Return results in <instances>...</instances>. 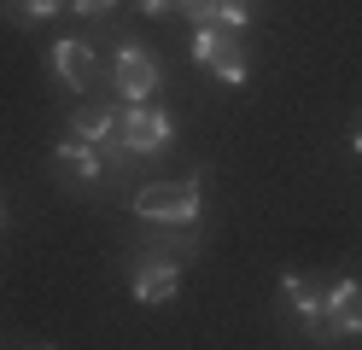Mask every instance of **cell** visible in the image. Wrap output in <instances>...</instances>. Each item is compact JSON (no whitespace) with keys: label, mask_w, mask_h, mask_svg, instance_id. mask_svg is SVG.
I'll use <instances>...</instances> for the list:
<instances>
[{"label":"cell","mask_w":362,"mask_h":350,"mask_svg":"<svg viewBox=\"0 0 362 350\" xmlns=\"http://www.w3.org/2000/svg\"><path fill=\"white\" fill-rule=\"evenodd\" d=\"M129 210H134L141 222L187 228V222H199V175H170V181H146V187H134Z\"/></svg>","instance_id":"6da1fadb"},{"label":"cell","mask_w":362,"mask_h":350,"mask_svg":"<svg viewBox=\"0 0 362 350\" xmlns=\"http://www.w3.org/2000/svg\"><path fill=\"white\" fill-rule=\"evenodd\" d=\"M181 257L175 251H158V245H141L129 257V292H134V303H170L175 292H181Z\"/></svg>","instance_id":"7a4b0ae2"},{"label":"cell","mask_w":362,"mask_h":350,"mask_svg":"<svg viewBox=\"0 0 362 350\" xmlns=\"http://www.w3.org/2000/svg\"><path fill=\"white\" fill-rule=\"evenodd\" d=\"M170 134H175L170 117L158 111L152 100H146V105H123V111H117V129H111V140H117L129 158H158V152L170 146Z\"/></svg>","instance_id":"3957f363"},{"label":"cell","mask_w":362,"mask_h":350,"mask_svg":"<svg viewBox=\"0 0 362 350\" xmlns=\"http://www.w3.org/2000/svg\"><path fill=\"white\" fill-rule=\"evenodd\" d=\"M193 59L205 64L216 82H228V88L245 82V35L228 30V23H205V30L193 35Z\"/></svg>","instance_id":"277c9868"},{"label":"cell","mask_w":362,"mask_h":350,"mask_svg":"<svg viewBox=\"0 0 362 350\" xmlns=\"http://www.w3.org/2000/svg\"><path fill=\"white\" fill-rule=\"evenodd\" d=\"M111 82H117L123 105H146L158 93V59L146 53V47H123L117 64H111Z\"/></svg>","instance_id":"5b68a950"},{"label":"cell","mask_w":362,"mask_h":350,"mask_svg":"<svg viewBox=\"0 0 362 350\" xmlns=\"http://www.w3.org/2000/svg\"><path fill=\"white\" fill-rule=\"evenodd\" d=\"M53 175L59 187H71V193H88V187H100L105 163H100V146H82V140H64L53 152Z\"/></svg>","instance_id":"8992f818"},{"label":"cell","mask_w":362,"mask_h":350,"mask_svg":"<svg viewBox=\"0 0 362 350\" xmlns=\"http://www.w3.org/2000/svg\"><path fill=\"white\" fill-rule=\"evenodd\" d=\"M117 111L123 105H111V100H82L71 111V140H82V146H100V140L117 129Z\"/></svg>","instance_id":"52a82bcc"},{"label":"cell","mask_w":362,"mask_h":350,"mask_svg":"<svg viewBox=\"0 0 362 350\" xmlns=\"http://www.w3.org/2000/svg\"><path fill=\"white\" fill-rule=\"evenodd\" d=\"M53 70H59L71 88L88 93V82L100 76V59H94V47H88V41H59V47H53Z\"/></svg>","instance_id":"ba28073f"},{"label":"cell","mask_w":362,"mask_h":350,"mask_svg":"<svg viewBox=\"0 0 362 350\" xmlns=\"http://www.w3.org/2000/svg\"><path fill=\"white\" fill-rule=\"evenodd\" d=\"M281 292H286V303H292V310H315V303H327V280L322 274H304V269H292L286 280H281Z\"/></svg>","instance_id":"9c48e42d"},{"label":"cell","mask_w":362,"mask_h":350,"mask_svg":"<svg viewBox=\"0 0 362 350\" xmlns=\"http://www.w3.org/2000/svg\"><path fill=\"white\" fill-rule=\"evenodd\" d=\"M327 310L339 315L345 333H362V280H339V286L327 292Z\"/></svg>","instance_id":"30bf717a"},{"label":"cell","mask_w":362,"mask_h":350,"mask_svg":"<svg viewBox=\"0 0 362 350\" xmlns=\"http://www.w3.org/2000/svg\"><path fill=\"white\" fill-rule=\"evenodd\" d=\"M0 12H6V23H18V30H35L41 18L64 12V0H0Z\"/></svg>","instance_id":"8fae6325"},{"label":"cell","mask_w":362,"mask_h":350,"mask_svg":"<svg viewBox=\"0 0 362 350\" xmlns=\"http://www.w3.org/2000/svg\"><path fill=\"white\" fill-rule=\"evenodd\" d=\"M304 315V333L315 339V344H333V339H345V327H339V315L327 310V303H315V310H298Z\"/></svg>","instance_id":"7c38bea8"},{"label":"cell","mask_w":362,"mask_h":350,"mask_svg":"<svg viewBox=\"0 0 362 350\" xmlns=\"http://www.w3.org/2000/svg\"><path fill=\"white\" fill-rule=\"evenodd\" d=\"M257 12H263V0H222V18H216V23H228V30H245Z\"/></svg>","instance_id":"4fadbf2b"},{"label":"cell","mask_w":362,"mask_h":350,"mask_svg":"<svg viewBox=\"0 0 362 350\" xmlns=\"http://www.w3.org/2000/svg\"><path fill=\"white\" fill-rule=\"evenodd\" d=\"M175 12H181V18H193L199 30H205V23L222 18V0H175Z\"/></svg>","instance_id":"5bb4252c"},{"label":"cell","mask_w":362,"mask_h":350,"mask_svg":"<svg viewBox=\"0 0 362 350\" xmlns=\"http://www.w3.org/2000/svg\"><path fill=\"white\" fill-rule=\"evenodd\" d=\"M64 6H71V12H82V18H100V12H111V6H117V0H64Z\"/></svg>","instance_id":"9a60e30c"},{"label":"cell","mask_w":362,"mask_h":350,"mask_svg":"<svg viewBox=\"0 0 362 350\" xmlns=\"http://www.w3.org/2000/svg\"><path fill=\"white\" fill-rule=\"evenodd\" d=\"M141 12L146 18H164V12H175V0H141Z\"/></svg>","instance_id":"2e32d148"},{"label":"cell","mask_w":362,"mask_h":350,"mask_svg":"<svg viewBox=\"0 0 362 350\" xmlns=\"http://www.w3.org/2000/svg\"><path fill=\"white\" fill-rule=\"evenodd\" d=\"M351 140H356V152H362V123H356V134H351Z\"/></svg>","instance_id":"e0dca14e"}]
</instances>
